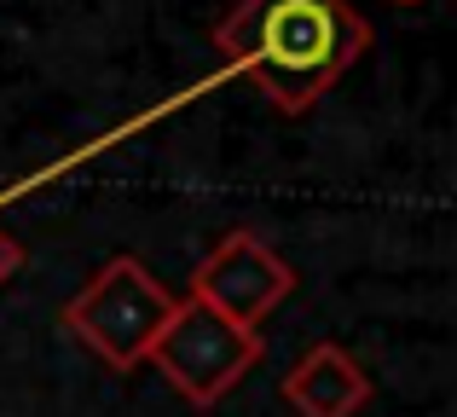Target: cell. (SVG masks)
Masks as SVG:
<instances>
[{
	"mask_svg": "<svg viewBox=\"0 0 457 417\" xmlns=\"http://www.w3.org/2000/svg\"><path fill=\"white\" fill-rule=\"evenodd\" d=\"M214 46L272 111L302 116L370 53V18L353 0H237Z\"/></svg>",
	"mask_w": 457,
	"mask_h": 417,
	"instance_id": "6da1fadb",
	"label": "cell"
},
{
	"mask_svg": "<svg viewBox=\"0 0 457 417\" xmlns=\"http://www.w3.org/2000/svg\"><path fill=\"white\" fill-rule=\"evenodd\" d=\"M174 302L179 296L156 279L145 261L116 255L64 302V325H70V337H81L111 371H134V365L151 360L162 325L174 319Z\"/></svg>",
	"mask_w": 457,
	"mask_h": 417,
	"instance_id": "7a4b0ae2",
	"label": "cell"
},
{
	"mask_svg": "<svg viewBox=\"0 0 457 417\" xmlns=\"http://www.w3.org/2000/svg\"><path fill=\"white\" fill-rule=\"evenodd\" d=\"M145 365H156L168 377V388L186 395L191 406H220L261 365V337L232 325V319H220V313H209L191 296H179L174 319L162 325V337H156Z\"/></svg>",
	"mask_w": 457,
	"mask_h": 417,
	"instance_id": "3957f363",
	"label": "cell"
},
{
	"mask_svg": "<svg viewBox=\"0 0 457 417\" xmlns=\"http://www.w3.org/2000/svg\"><path fill=\"white\" fill-rule=\"evenodd\" d=\"M295 267L255 232H226L191 272V302H203L209 313L232 319V325L255 330L267 325V313L278 302H290Z\"/></svg>",
	"mask_w": 457,
	"mask_h": 417,
	"instance_id": "277c9868",
	"label": "cell"
},
{
	"mask_svg": "<svg viewBox=\"0 0 457 417\" xmlns=\"http://www.w3.org/2000/svg\"><path fill=\"white\" fill-rule=\"evenodd\" d=\"M284 400L295 417H359L370 406V371L342 342H312L284 371Z\"/></svg>",
	"mask_w": 457,
	"mask_h": 417,
	"instance_id": "5b68a950",
	"label": "cell"
},
{
	"mask_svg": "<svg viewBox=\"0 0 457 417\" xmlns=\"http://www.w3.org/2000/svg\"><path fill=\"white\" fill-rule=\"evenodd\" d=\"M18 267H23V244L6 232V226H0V290H6V284L18 279Z\"/></svg>",
	"mask_w": 457,
	"mask_h": 417,
	"instance_id": "8992f818",
	"label": "cell"
},
{
	"mask_svg": "<svg viewBox=\"0 0 457 417\" xmlns=\"http://www.w3.org/2000/svg\"><path fill=\"white\" fill-rule=\"evenodd\" d=\"M400 6H417V0H400Z\"/></svg>",
	"mask_w": 457,
	"mask_h": 417,
	"instance_id": "52a82bcc",
	"label": "cell"
}]
</instances>
